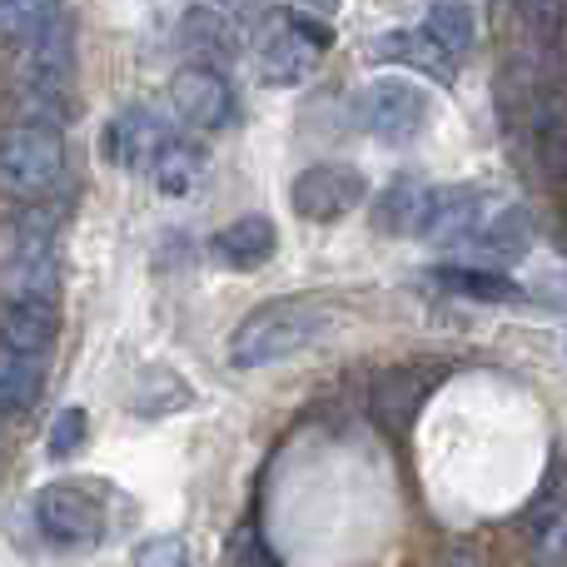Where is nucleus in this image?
I'll return each mask as SVG.
<instances>
[{
    "label": "nucleus",
    "mask_w": 567,
    "mask_h": 567,
    "mask_svg": "<svg viewBox=\"0 0 567 567\" xmlns=\"http://www.w3.org/2000/svg\"><path fill=\"white\" fill-rule=\"evenodd\" d=\"M169 110L189 130H225L235 120V85L215 65H185L169 75Z\"/></svg>",
    "instance_id": "obj_7"
},
{
    "label": "nucleus",
    "mask_w": 567,
    "mask_h": 567,
    "mask_svg": "<svg viewBox=\"0 0 567 567\" xmlns=\"http://www.w3.org/2000/svg\"><path fill=\"white\" fill-rule=\"evenodd\" d=\"M179 40H185V50L205 55V65H219V60L229 65L239 55V20L225 16L219 6H195L179 20Z\"/></svg>",
    "instance_id": "obj_13"
},
{
    "label": "nucleus",
    "mask_w": 567,
    "mask_h": 567,
    "mask_svg": "<svg viewBox=\"0 0 567 567\" xmlns=\"http://www.w3.org/2000/svg\"><path fill=\"white\" fill-rule=\"evenodd\" d=\"M165 145H169L165 120L145 105H130L125 115H115L105 125V135H100V155L120 169H155V159Z\"/></svg>",
    "instance_id": "obj_9"
},
{
    "label": "nucleus",
    "mask_w": 567,
    "mask_h": 567,
    "mask_svg": "<svg viewBox=\"0 0 567 567\" xmlns=\"http://www.w3.org/2000/svg\"><path fill=\"white\" fill-rule=\"evenodd\" d=\"M303 10H313V16H333V10L343 6V0H299Z\"/></svg>",
    "instance_id": "obj_28"
},
{
    "label": "nucleus",
    "mask_w": 567,
    "mask_h": 567,
    "mask_svg": "<svg viewBox=\"0 0 567 567\" xmlns=\"http://www.w3.org/2000/svg\"><path fill=\"white\" fill-rule=\"evenodd\" d=\"M369 199V179L353 165H309L289 189V205L309 225H333Z\"/></svg>",
    "instance_id": "obj_6"
},
{
    "label": "nucleus",
    "mask_w": 567,
    "mask_h": 567,
    "mask_svg": "<svg viewBox=\"0 0 567 567\" xmlns=\"http://www.w3.org/2000/svg\"><path fill=\"white\" fill-rule=\"evenodd\" d=\"M279 249V229L269 215H239L235 225H225L215 239H209V255H215V265L235 269V275H249V269H259L269 255Z\"/></svg>",
    "instance_id": "obj_12"
},
{
    "label": "nucleus",
    "mask_w": 567,
    "mask_h": 567,
    "mask_svg": "<svg viewBox=\"0 0 567 567\" xmlns=\"http://www.w3.org/2000/svg\"><path fill=\"white\" fill-rule=\"evenodd\" d=\"M150 175H155L159 195L185 199V195H195V185L205 179V155H199L195 145H185V140H169V145L159 150V159H155Z\"/></svg>",
    "instance_id": "obj_19"
},
{
    "label": "nucleus",
    "mask_w": 567,
    "mask_h": 567,
    "mask_svg": "<svg viewBox=\"0 0 567 567\" xmlns=\"http://www.w3.org/2000/svg\"><path fill=\"white\" fill-rule=\"evenodd\" d=\"M55 333H60L55 299H45V293H10L6 299V309H0V343L6 349L45 359L55 349Z\"/></svg>",
    "instance_id": "obj_10"
},
{
    "label": "nucleus",
    "mask_w": 567,
    "mask_h": 567,
    "mask_svg": "<svg viewBox=\"0 0 567 567\" xmlns=\"http://www.w3.org/2000/svg\"><path fill=\"white\" fill-rule=\"evenodd\" d=\"M458 249H463V255H473V259H483V269H498V265H513V259H523L533 249V219H528V209L488 199V209L478 215V225L468 229V239H463Z\"/></svg>",
    "instance_id": "obj_8"
},
{
    "label": "nucleus",
    "mask_w": 567,
    "mask_h": 567,
    "mask_svg": "<svg viewBox=\"0 0 567 567\" xmlns=\"http://www.w3.org/2000/svg\"><path fill=\"white\" fill-rule=\"evenodd\" d=\"M329 333V309L313 299H269L235 323L229 333V363L235 369H269L293 353L313 349Z\"/></svg>",
    "instance_id": "obj_1"
},
{
    "label": "nucleus",
    "mask_w": 567,
    "mask_h": 567,
    "mask_svg": "<svg viewBox=\"0 0 567 567\" xmlns=\"http://www.w3.org/2000/svg\"><path fill=\"white\" fill-rule=\"evenodd\" d=\"M229 567H275V558L265 553V543H255V533L239 528L229 543Z\"/></svg>",
    "instance_id": "obj_25"
},
{
    "label": "nucleus",
    "mask_w": 567,
    "mask_h": 567,
    "mask_svg": "<svg viewBox=\"0 0 567 567\" xmlns=\"http://www.w3.org/2000/svg\"><path fill=\"white\" fill-rule=\"evenodd\" d=\"M189 399H195V389H189L185 373H175V369H165V363H155V369H145V373L135 379L130 409L145 413V419H165V413L189 409Z\"/></svg>",
    "instance_id": "obj_15"
},
{
    "label": "nucleus",
    "mask_w": 567,
    "mask_h": 567,
    "mask_svg": "<svg viewBox=\"0 0 567 567\" xmlns=\"http://www.w3.org/2000/svg\"><path fill=\"white\" fill-rule=\"evenodd\" d=\"M443 284L449 293H463V299L473 303H518L523 289L513 284L503 269H483V265H443L439 275H433Z\"/></svg>",
    "instance_id": "obj_17"
},
{
    "label": "nucleus",
    "mask_w": 567,
    "mask_h": 567,
    "mask_svg": "<svg viewBox=\"0 0 567 567\" xmlns=\"http://www.w3.org/2000/svg\"><path fill=\"white\" fill-rule=\"evenodd\" d=\"M85 433H90V419L85 409H65L55 423H50V439H45V453L50 458H75L80 449H85Z\"/></svg>",
    "instance_id": "obj_22"
},
{
    "label": "nucleus",
    "mask_w": 567,
    "mask_h": 567,
    "mask_svg": "<svg viewBox=\"0 0 567 567\" xmlns=\"http://www.w3.org/2000/svg\"><path fill=\"white\" fill-rule=\"evenodd\" d=\"M433 199H439V185L393 179L379 195V205H373V225H379V235H393V239H423L433 219Z\"/></svg>",
    "instance_id": "obj_11"
},
{
    "label": "nucleus",
    "mask_w": 567,
    "mask_h": 567,
    "mask_svg": "<svg viewBox=\"0 0 567 567\" xmlns=\"http://www.w3.org/2000/svg\"><path fill=\"white\" fill-rule=\"evenodd\" d=\"M55 20H65V0H0V35L10 45H25L40 30H50Z\"/></svg>",
    "instance_id": "obj_20"
},
{
    "label": "nucleus",
    "mask_w": 567,
    "mask_h": 567,
    "mask_svg": "<svg viewBox=\"0 0 567 567\" xmlns=\"http://www.w3.org/2000/svg\"><path fill=\"white\" fill-rule=\"evenodd\" d=\"M359 125L383 145H409L429 125V95L403 75H379L359 90Z\"/></svg>",
    "instance_id": "obj_4"
},
{
    "label": "nucleus",
    "mask_w": 567,
    "mask_h": 567,
    "mask_svg": "<svg viewBox=\"0 0 567 567\" xmlns=\"http://www.w3.org/2000/svg\"><path fill=\"white\" fill-rule=\"evenodd\" d=\"M65 179V140L45 125H10L0 135V195L45 199Z\"/></svg>",
    "instance_id": "obj_2"
},
{
    "label": "nucleus",
    "mask_w": 567,
    "mask_h": 567,
    "mask_svg": "<svg viewBox=\"0 0 567 567\" xmlns=\"http://www.w3.org/2000/svg\"><path fill=\"white\" fill-rule=\"evenodd\" d=\"M518 10H523V20H528L538 35H553L558 20H563V0H518Z\"/></svg>",
    "instance_id": "obj_26"
},
{
    "label": "nucleus",
    "mask_w": 567,
    "mask_h": 567,
    "mask_svg": "<svg viewBox=\"0 0 567 567\" xmlns=\"http://www.w3.org/2000/svg\"><path fill=\"white\" fill-rule=\"evenodd\" d=\"M419 399H423V383H413L409 373H389V379H379L373 413H379L383 423H409L413 409H419Z\"/></svg>",
    "instance_id": "obj_21"
},
{
    "label": "nucleus",
    "mask_w": 567,
    "mask_h": 567,
    "mask_svg": "<svg viewBox=\"0 0 567 567\" xmlns=\"http://www.w3.org/2000/svg\"><path fill=\"white\" fill-rule=\"evenodd\" d=\"M379 55L403 60V65H413V70H423V75H433L439 85H453V75H458V60H453L449 50H443L439 40L429 35V30H399V35L379 40Z\"/></svg>",
    "instance_id": "obj_16"
},
{
    "label": "nucleus",
    "mask_w": 567,
    "mask_h": 567,
    "mask_svg": "<svg viewBox=\"0 0 567 567\" xmlns=\"http://www.w3.org/2000/svg\"><path fill=\"white\" fill-rule=\"evenodd\" d=\"M323 50H329V30L313 20L293 16V10H275L259 40V80L265 85H299L319 70Z\"/></svg>",
    "instance_id": "obj_3"
},
{
    "label": "nucleus",
    "mask_w": 567,
    "mask_h": 567,
    "mask_svg": "<svg viewBox=\"0 0 567 567\" xmlns=\"http://www.w3.org/2000/svg\"><path fill=\"white\" fill-rule=\"evenodd\" d=\"M35 523L60 548H95V543H105L110 528L105 503L85 483H45L35 493Z\"/></svg>",
    "instance_id": "obj_5"
},
{
    "label": "nucleus",
    "mask_w": 567,
    "mask_h": 567,
    "mask_svg": "<svg viewBox=\"0 0 567 567\" xmlns=\"http://www.w3.org/2000/svg\"><path fill=\"white\" fill-rule=\"evenodd\" d=\"M423 30H429L453 60H463L473 50V40H478V20H473L468 0H433L429 16H423Z\"/></svg>",
    "instance_id": "obj_18"
},
{
    "label": "nucleus",
    "mask_w": 567,
    "mask_h": 567,
    "mask_svg": "<svg viewBox=\"0 0 567 567\" xmlns=\"http://www.w3.org/2000/svg\"><path fill=\"white\" fill-rule=\"evenodd\" d=\"M40 393H45V359L0 343V419L30 413L40 403Z\"/></svg>",
    "instance_id": "obj_14"
},
{
    "label": "nucleus",
    "mask_w": 567,
    "mask_h": 567,
    "mask_svg": "<svg viewBox=\"0 0 567 567\" xmlns=\"http://www.w3.org/2000/svg\"><path fill=\"white\" fill-rule=\"evenodd\" d=\"M135 567H189V548L175 533H159V538H145L135 553Z\"/></svg>",
    "instance_id": "obj_23"
},
{
    "label": "nucleus",
    "mask_w": 567,
    "mask_h": 567,
    "mask_svg": "<svg viewBox=\"0 0 567 567\" xmlns=\"http://www.w3.org/2000/svg\"><path fill=\"white\" fill-rule=\"evenodd\" d=\"M538 567H567V508L553 513L538 533Z\"/></svg>",
    "instance_id": "obj_24"
},
{
    "label": "nucleus",
    "mask_w": 567,
    "mask_h": 567,
    "mask_svg": "<svg viewBox=\"0 0 567 567\" xmlns=\"http://www.w3.org/2000/svg\"><path fill=\"white\" fill-rule=\"evenodd\" d=\"M219 10H225V16H235V20H249L259 10V0H215Z\"/></svg>",
    "instance_id": "obj_27"
}]
</instances>
